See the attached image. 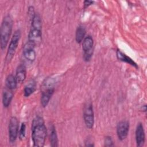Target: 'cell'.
<instances>
[{
	"instance_id": "cell-19",
	"label": "cell",
	"mask_w": 147,
	"mask_h": 147,
	"mask_svg": "<svg viewBox=\"0 0 147 147\" xmlns=\"http://www.w3.org/2000/svg\"><path fill=\"white\" fill-rule=\"evenodd\" d=\"M31 28L39 30L42 29L41 20L39 14L37 13H36L34 18L31 21Z\"/></svg>"
},
{
	"instance_id": "cell-1",
	"label": "cell",
	"mask_w": 147,
	"mask_h": 147,
	"mask_svg": "<svg viewBox=\"0 0 147 147\" xmlns=\"http://www.w3.org/2000/svg\"><path fill=\"white\" fill-rule=\"evenodd\" d=\"M47 137V128L41 117L37 116L34 118L32 123V139L33 146L42 147Z\"/></svg>"
},
{
	"instance_id": "cell-8",
	"label": "cell",
	"mask_w": 147,
	"mask_h": 147,
	"mask_svg": "<svg viewBox=\"0 0 147 147\" xmlns=\"http://www.w3.org/2000/svg\"><path fill=\"white\" fill-rule=\"evenodd\" d=\"M35 45L29 41L27 42L23 48V55L24 57L28 61L33 62L36 57V53L34 51Z\"/></svg>"
},
{
	"instance_id": "cell-6",
	"label": "cell",
	"mask_w": 147,
	"mask_h": 147,
	"mask_svg": "<svg viewBox=\"0 0 147 147\" xmlns=\"http://www.w3.org/2000/svg\"><path fill=\"white\" fill-rule=\"evenodd\" d=\"M19 129V122L16 117H12L10 119L9 123V138L11 143L16 141L18 134Z\"/></svg>"
},
{
	"instance_id": "cell-21",
	"label": "cell",
	"mask_w": 147,
	"mask_h": 147,
	"mask_svg": "<svg viewBox=\"0 0 147 147\" xmlns=\"http://www.w3.org/2000/svg\"><path fill=\"white\" fill-rule=\"evenodd\" d=\"M105 146H114L113 141L112 138L110 136H107L105 138Z\"/></svg>"
},
{
	"instance_id": "cell-10",
	"label": "cell",
	"mask_w": 147,
	"mask_h": 147,
	"mask_svg": "<svg viewBox=\"0 0 147 147\" xmlns=\"http://www.w3.org/2000/svg\"><path fill=\"white\" fill-rule=\"evenodd\" d=\"M55 88L53 86H48L46 89H45L41 94V105L43 107H46L48 104L49 103V102L52 96V95L54 93Z\"/></svg>"
},
{
	"instance_id": "cell-17",
	"label": "cell",
	"mask_w": 147,
	"mask_h": 147,
	"mask_svg": "<svg viewBox=\"0 0 147 147\" xmlns=\"http://www.w3.org/2000/svg\"><path fill=\"white\" fill-rule=\"evenodd\" d=\"M86 34V29L83 25H79L76 30L75 40L77 43H80L84 38Z\"/></svg>"
},
{
	"instance_id": "cell-11",
	"label": "cell",
	"mask_w": 147,
	"mask_h": 147,
	"mask_svg": "<svg viewBox=\"0 0 147 147\" xmlns=\"http://www.w3.org/2000/svg\"><path fill=\"white\" fill-rule=\"evenodd\" d=\"M145 140V135L143 125L141 123H139L136 130V141L137 146H142L144 145Z\"/></svg>"
},
{
	"instance_id": "cell-2",
	"label": "cell",
	"mask_w": 147,
	"mask_h": 147,
	"mask_svg": "<svg viewBox=\"0 0 147 147\" xmlns=\"http://www.w3.org/2000/svg\"><path fill=\"white\" fill-rule=\"evenodd\" d=\"M13 20L9 15L6 16L2 22L1 26V48L2 50L8 44L12 31Z\"/></svg>"
},
{
	"instance_id": "cell-14",
	"label": "cell",
	"mask_w": 147,
	"mask_h": 147,
	"mask_svg": "<svg viewBox=\"0 0 147 147\" xmlns=\"http://www.w3.org/2000/svg\"><path fill=\"white\" fill-rule=\"evenodd\" d=\"M116 55H117V57L119 60L122 61L123 62H125L126 63H128L136 68H138L137 64L131 58H130L129 57L126 56L125 54L122 53L120 50L117 51Z\"/></svg>"
},
{
	"instance_id": "cell-9",
	"label": "cell",
	"mask_w": 147,
	"mask_h": 147,
	"mask_svg": "<svg viewBox=\"0 0 147 147\" xmlns=\"http://www.w3.org/2000/svg\"><path fill=\"white\" fill-rule=\"evenodd\" d=\"M42 40V30L34 28H30L28 34V41L35 45L39 44Z\"/></svg>"
},
{
	"instance_id": "cell-16",
	"label": "cell",
	"mask_w": 147,
	"mask_h": 147,
	"mask_svg": "<svg viewBox=\"0 0 147 147\" xmlns=\"http://www.w3.org/2000/svg\"><path fill=\"white\" fill-rule=\"evenodd\" d=\"M36 84L34 80H32L28 83L24 90V96L25 97H28L30 95H31L36 90Z\"/></svg>"
},
{
	"instance_id": "cell-20",
	"label": "cell",
	"mask_w": 147,
	"mask_h": 147,
	"mask_svg": "<svg viewBox=\"0 0 147 147\" xmlns=\"http://www.w3.org/2000/svg\"><path fill=\"white\" fill-rule=\"evenodd\" d=\"M26 133V125L25 123H22L20 126V129L18 132V136L20 140H22L25 137Z\"/></svg>"
},
{
	"instance_id": "cell-4",
	"label": "cell",
	"mask_w": 147,
	"mask_h": 147,
	"mask_svg": "<svg viewBox=\"0 0 147 147\" xmlns=\"http://www.w3.org/2000/svg\"><path fill=\"white\" fill-rule=\"evenodd\" d=\"M94 46V40L91 36H87L84 37L82 41V49L83 51V59L86 61L90 60Z\"/></svg>"
},
{
	"instance_id": "cell-5",
	"label": "cell",
	"mask_w": 147,
	"mask_h": 147,
	"mask_svg": "<svg viewBox=\"0 0 147 147\" xmlns=\"http://www.w3.org/2000/svg\"><path fill=\"white\" fill-rule=\"evenodd\" d=\"M83 118L86 127L88 129L92 128L94 124V115L92 105L87 103L83 108Z\"/></svg>"
},
{
	"instance_id": "cell-12",
	"label": "cell",
	"mask_w": 147,
	"mask_h": 147,
	"mask_svg": "<svg viewBox=\"0 0 147 147\" xmlns=\"http://www.w3.org/2000/svg\"><path fill=\"white\" fill-rule=\"evenodd\" d=\"M13 90L7 88H5L2 93V103L5 107H8L10 105L11 100L13 98Z\"/></svg>"
},
{
	"instance_id": "cell-3",
	"label": "cell",
	"mask_w": 147,
	"mask_h": 147,
	"mask_svg": "<svg viewBox=\"0 0 147 147\" xmlns=\"http://www.w3.org/2000/svg\"><path fill=\"white\" fill-rule=\"evenodd\" d=\"M21 37V32L20 30H17L15 31L13 34L10 40L9 45L7 51L6 56V61L7 63L10 62L11 60L14 57L16 49L17 48L19 41Z\"/></svg>"
},
{
	"instance_id": "cell-7",
	"label": "cell",
	"mask_w": 147,
	"mask_h": 147,
	"mask_svg": "<svg viewBox=\"0 0 147 147\" xmlns=\"http://www.w3.org/2000/svg\"><path fill=\"white\" fill-rule=\"evenodd\" d=\"M129 130V123L127 121H120L117 126V134L119 140H124L127 136Z\"/></svg>"
},
{
	"instance_id": "cell-13",
	"label": "cell",
	"mask_w": 147,
	"mask_h": 147,
	"mask_svg": "<svg viewBox=\"0 0 147 147\" xmlns=\"http://www.w3.org/2000/svg\"><path fill=\"white\" fill-rule=\"evenodd\" d=\"M26 75V71L25 66L24 64H20L17 68L15 76L18 83H22L24 82L25 80Z\"/></svg>"
},
{
	"instance_id": "cell-15",
	"label": "cell",
	"mask_w": 147,
	"mask_h": 147,
	"mask_svg": "<svg viewBox=\"0 0 147 147\" xmlns=\"http://www.w3.org/2000/svg\"><path fill=\"white\" fill-rule=\"evenodd\" d=\"M17 80L16 78V76L13 74L9 75L6 79V88L13 90H14L17 86Z\"/></svg>"
},
{
	"instance_id": "cell-22",
	"label": "cell",
	"mask_w": 147,
	"mask_h": 147,
	"mask_svg": "<svg viewBox=\"0 0 147 147\" xmlns=\"http://www.w3.org/2000/svg\"><path fill=\"white\" fill-rule=\"evenodd\" d=\"M28 16L30 19V20L32 21L33 20V18H34L35 14H36V13L34 12V7L33 6H30L28 9Z\"/></svg>"
},
{
	"instance_id": "cell-18",
	"label": "cell",
	"mask_w": 147,
	"mask_h": 147,
	"mask_svg": "<svg viewBox=\"0 0 147 147\" xmlns=\"http://www.w3.org/2000/svg\"><path fill=\"white\" fill-rule=\"evenodd\" d=\"M50 143L53 147L58 146V138L56 133V130L54 125H52L50 127Z\"/></svg>"
},
{
	"instance_id": "cell-23",
	"label": "cell",
	"mask_w": 147,
	"mask_h": 147,
	"mask_svg": "<svg viewBox=\"0 0 147 147\" xmlns=\"http://www.w3.org/2000/svg\"><path fill=\"white\" fill-rule=\"evenodd\" d=\"M93 2H94V1H84V8L86 9V8L88 7L89 6L92 5L93 3Z\"/></svg>"
}]
</instances>
